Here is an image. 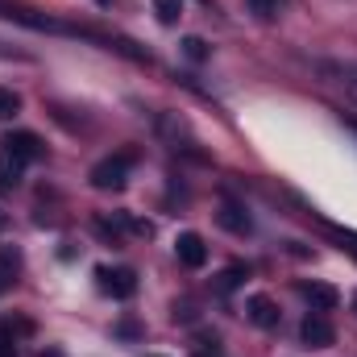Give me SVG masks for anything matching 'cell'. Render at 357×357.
Instances as JSON below:
<instances>
[{
	"mask_svg": "<svg viewBox=\"0 0 357 357\" xmlns=\"http://www.w3.org/2000/svg\"><path fill=\"white\" fill-rule=\"evenodd\" d=\"M0 21H13V25H25L33 33H59V38H79V42H91V46H104V50H116L133 63H150V50H142L137 42L121 38V33H100L91 25H75V21H59V17H46L29 4H17V0H0Z\"/></svg>",
	"mask_w": 357,
	"mask_h": 357,
	"instance_id": "1",
	"label": "cell"
},
{
	"mask_svg": "<svg viewBox=\"0 0 357 357\" xmlns=\"http://www.w3.org/2000/svg\"><path fill=\"white\" fill-rule=\"evenodd\" d=\"M137 167V154L133 150H116V154H108V158H100L96 167H91V187L96 191H121L125 183H129V171Z\"/></svg>",
	"mask_w": 357,
	"mask_h": 357,
	"instance_id": "2",
	"label": "cell"
},
{
	"mask_svg": "<svg viewBox=\"0 0 357 357\" xmlns=\"http://www.w3.org/2000/svg\"><path fill=\"white\" fill-rule=\"evenodd\" d=\"M96 278H100V291L112 295V299H133V291H137V274H133L129 266H116V270L100 266Z\"/></svg>",
	"mask_w": 357,
	"mask_h": 357,
	"instance_id": "3",
	"label": "cell"
},
{
	"mask_svg": "<svg viewBox=\"0 0 357 357\" xmlns=\"http://www.w3.org/2000/svg\"><path fill=\"white\" fill-rule=\"evenodd\" d=\"M0 150H4V154H13V158H17V162H25V167H29V162H38V158L46 154V150H42V137H38V133H29V129L8 133V137L0 142Z\"/></svg>",
	"mask_w": 357,
	"mask_h": 357,
	"instance_id": "4",
	"label": "cell"
},
{
	"mask_svg": "<svg viewBox=\"0 0 357 357\" xmlns=\"http://www.w3.org/2000/svg\"><path fill=\"white\" fill-rule=\"evenodd\" d=\"M299 341H303L307 349H328V345L337 341V333H333V324H328L324 312H307L303 324H299Z\"/></svg>",
	"mask_w": 357,
	"mask_h": 357,
	"instance_id": "5",
	"label": "cell"
},
{
	"mask_svg": "<svg viewBox=\"0 0 357 357\" xmlns=\"http://www.w3.org/2000/svg\"><path fill=\"white\" fill-rule=\"evenodd\" d=\"M175 258L187 270H199L204 262H208V245H204V237H199V233H178L175 237Z\"/></svg>",
	"mask_w": 357,
	"mask_h": 357,
	"instance_id": "6",
	"label": "cell"
},
{
	"mask_svg": "<svg viewBox=\"0 0 357 357\" xmlns=\"http://www.w3.org/2000/svg\"><path fill=\"white\" fill-rule=\"evenodd\" d=\"M299 295H303L316 312H333V307L341 303L337 287H328V282H299Z\"/></svg>",
	"mask_w": 357,
	"mask_h": 357,
	"instance_id": "7",
	"label": "cell"
},
{
	"mask_svg": "<svg viewBox=\"0 0 357 357\" xmlns=\"http://www.w3.org/2000/svg\"><path fill=\"white\" fill-rule=\"evenodd\" d=\"M245 316H250L258 328H278V303H274L270 295H254V299L245 303Z\"/></svg>",
	"mask_w": 357,
	"mask_h": 357,
	"instance_id": "8",
	"label": "cell"
},
{
	"mask_svg": "<svg viewBox=\"0 0 357 357\" xmlns=\"http://www.w3.org/2000/svg\"><path fill=\"white\" fill-rule=\"evenodd\" d=\"M216 220H220L229 233H237V237H250V233H254V220H250V212H245L241 204H225V208L216 212Z\"/></svg>",
	"mask_w": 357,
	"mask_h": 357,
	"instance_id": "9",
	"label": "cell"
},
{
	"mask_svg": "<svg viewBox=\"0 0 357 357\" xmlns=\"http://www.w3.org/2000/svg\"><path fill=\"white\" fill-rule=\"evenodd\" d=\"M320 71H324L333 84H341V88L357 100V63H320Z\"/></svg>",
	"mask_w": 357,
	"mask_h": 357,
	"instance_id": "10",
	"label": "cell"
},
{
	"mask_svg": "<svg viewBox=\"0 0 357 357\" xmlns=\"http://www.w3.org/2000/svg\"><path fill=\"white\" fill-rule=\"evenodd\" d=\"M21 171H25V162H17L13 154L0 150V191H13L21 183Z\"/></svg>",
	"mask_w": 357,
	"mask_h": 357,
	"instance_id": "11",
	"label": "cell"
},
{
	"mask_svg": "<svg viewBox=\"0 0 357 357\" xmlns=\"http://www.w3.org/2000/svg\"><path fill=\"white\" fill-rule=\"evenodd\" d=\"M154 17H158L162 25H178V17H183V0H154Z\"/></svg>",
	"mask_w": 357,
	"mask_h": 357,
	"instance_id": "12",
	"label": "cell"
},
{
	"mask_svg": "<svg viewBox=\"0 0 357 357\" xmlns=\"http://www.w3.org/2000/svg\"><path fill=\"white\" fill-rule=\"evenodd\" d=\"M21 112V96L13 88H0V121H13Z\"/></svg>",
	"mask_w": 357,
	"mask_h": 357,
	"instance_id": "13",
	"label": "cell"
},
{
	"mask_svg": "<svg viewBox=\"0 0 357 357\" xmlns=\"http://www.w3.org/2000/svg\"><path fill=\"white\" fill-rule=\"evenodd\" d=\"M245 8L258 17V21H270V17H278V8H282V0H245Z\"/></svg>",
	"mask_w": 357,
	"mask_h": 357,
	"instance_id": "14",
	"label": "cell"
},
{
	"mask_svg": "<svg viewBox=\"0 0 357 357\" xmlns=\"http://www.w3.org/2000/svg\"><path fill=\"white\" fill-rule=\"evenodd\" d=\"M183 54H187L191 63H204L212 50H208V42H204V38H195V33H191V38H183Z\"/></svg>",
	"mask_w": 357,
	"mask_h": 357,
	"instance_id": "15",
	"label": "cell"
},
{
	"mask_svg": "<svg viewBox=\"0 0 357 357\" xmlns=\"http://www.w3.org/2000/svg\"><path fill=\"white\" fill-rule=\"evenodd\" d=\"M241 278H245V270H241V266H229L225 274H220V291H233Z\"/></svg>",
	"mask_w": 357,
	"mask_h": 357,
	"instance_id": "16",
	"label": "cell"
},
{
	"mask_svg": "<svg viewBox=\"0 0 357 357\" xmlns=\"http://www.w3.org/2000/svg\"><path fill=\"white\" fill-rule=\"evenodd\" d=\"M96 4H100V8H112V0H96Z\"/></svg>",
	"mask_w": 357,
	"mask_h": 357,
	"instance_id": "17",
	"label": "cell"
},
{
	"mask_svg": "<svg viewBox=\"0 0 357 357\" xmlns=\"http://www.w3.org/2000/svg\"><path fill=\"white\" fill-rule=\"evenodd\" d=\"M4 287H8V278H0V291H4Z\"/></svg>",
	"mask_w": 357,
	"mask_h": 357,
	"instance_id": "18",
	"label": "cell"
},
{
	"mask_svg": "<svg viewBox=\"0 0 357 357\" xmlns=\"http://www.w3.org/2000/svg\"><path fill=\"white\" fill-rule=\"evenodd\" d=\"M349 129H354V133H357V121H349Z\"/></svg>",
	"mask_w": 357,
	"mask_h": 357,
	"instance_id": "19",
	"label": "cell"
},
{
	"mask_svg": "<svg viewBox=\"0 0 357 357\" xmlns=\"http://www.w3.org/2000/svg\"><path fill=\"white\" fill-rule=\"evenodd\" d=\"M354 307H357V295H354Z\"/></svg>",
	"mask_w": 357,
	"mask_h": 357,
	"instance_id": "20",
	"label": "cell"
},
{
	"mask_svg": "<svg viewBox=\"0 0 357 357\" xmlns=\"http://www.w3.org/2000/svg\"><path fill=\"white\" fill-rule=\"evenodd\" d=\"M195 357H208V354H195Z\"/></svg>",
	"mask_w": 357,
	"mask_h": 357,
	"instance_id": "21",
	"label": "cell"
}]
</instances>
